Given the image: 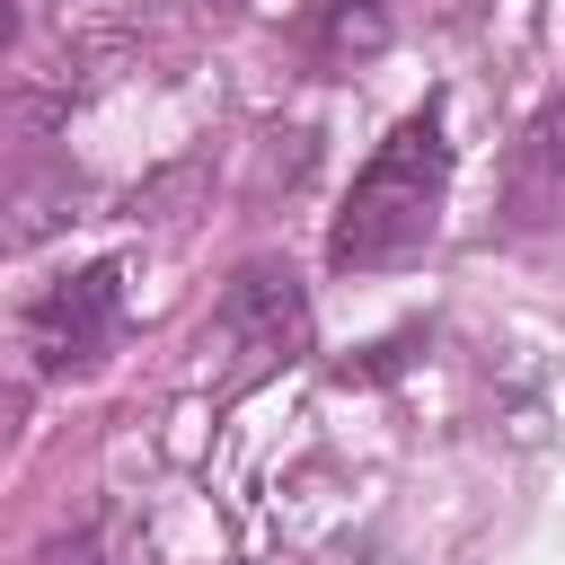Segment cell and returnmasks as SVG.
<instances>
[{"instance_id":"1","label":"cell","mask_w":565,"mask_h":565,"mask_svg":"<svg viewBox=\"0 0 565 565\" xmlns=\"http://www.w3.org/2000/svg\"><path fill=\"white\" fill-rule=\"evenodd\" d=\"M441 203H450V132H441V106H415L353 177L335 230H327V265L335 274H380L397 256H415L433 230H441Z\"/></svg>"},{"instance_id":"2","label":"cell","mask_w":565,"mask_h":565,"mask_svg":"<svg viewBox=\"0 0 565 565\" xmlns=\"http://www.w3.org/2000/svg\"><path fill=\"white\" fill-rule=\"evenodd\" d=\"M115 327H124V265H115V256H97V265L62 274V282L26 309L35 371H53V380L97 371V362H106V344H115Z\"/></svg>"},{"instance_id":"3","label":"cell","mask_w":565,"mask_h":565,"mask_svg":"<svg viewBox=\"0 0 565 565\" xmlns=\"http://www.w3.org/2000/svg\"><path fill=\"white\" fill-rule=\"evenodd\" d=\"M212 335L238 344V388L265 380L274 362H291V353L309 344V300H300L291 265H265V256L238 265L230 291H221V309H212Z\"/></svg>"},{"instance_id":"4","label":"cell","mask_w":565,"mask_h":565,"mask_svg":"<svg viewBox=\"0 0 565 565\" xmlns=\"http://www.w3.org/2000/svg\"><path fill=\"white\" fill-rule=\"evenodd\" d=\"M556 221H565V97H547L521 124V141L503 159V194H494V230L503 238H539Z\"/></svg>"},{"instance_id":"5","label":"cell","mask_w":565,"mask_h":565,"mask_svg":"<svg viewBox=\"0 0 565 565\" xmlns=\"http://www.w3.org/2000/svg\"><path fill=\"white\" fill-rule=\"evenodd\" d=\"M291 44H300V62L309 71H353V62H371L380 44H388V9L380 0H318L300 26H291Z\"/></svg>"},{"instance_id":"6","label":"cell","mask_w":565,"mask_h":565,"mask_svg":"<svg viewBox=\"0 0 565 565\" xmlns=\"http://www.w3.org/2000/svg\"><path fill=\"white\" fill-rule=\"evenodd\" d=\"M35 565H115V547H106L97 521H71V530H53V539L35 547Z\"/></svg>"},{"instance_id":"7","label":"cell","mask_w":565,"mask_h":565,"mask_svg":"<svg viewBox=\"0 0 565 565\" xmlns=\"http://www.w3.org/2000/svg\"><path fill=\"white\" fill-rule=\"evenodd\" d=\"M18 44V0H0V53Z\"/></svg>"}]
</instances>
